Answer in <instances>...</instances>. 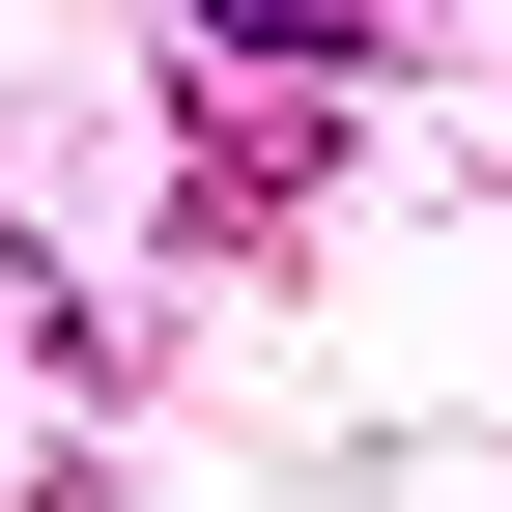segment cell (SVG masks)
Returning <instances> with one entry per match:
<instances>
[{
	"instance_id": "1",
	"label": "cell",
	"mask_w": 512,
	"mask_h": 512,
	"mask_svg": "<svg viewBox=\"0 0 512 512\" xmlns=\"http://www.w3.org/2000/svg\"><path fill=\"white\" fill-rule=\"evenodd\" d=\"M399 29H427V0H200V57H228V86H370Z\"/></svg>"
}]
</instances>
